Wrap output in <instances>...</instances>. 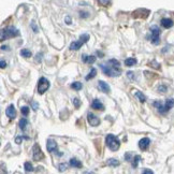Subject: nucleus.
Instances as JSON below:
<instances>
[{
  "mask_svg": "<svg viewBox=\"0 0 174 174\" xmlns=\"http://www.w3.org/2000/svg\"><path fill=\"white\" fill-rule=\"evenodd\" d=\"M109 66L104 65V63H102L100 66L102 71H103V73L106 74V75L110 76V78H116V76H119L122 73V70L121 68H115L113 66H111L110 63H107Z\"/></svg>",
  "mask_w": 174,
  "mask_h": 174,
  "instance_id": "f257e3e1",
  "label": "nucleus"
},
{
  "mask_svg": "<svg viewBox=\"0 0 174 174\" xmlns=\"http://www.w3.org/2000/svg\"><path fill=\"white\" fill-rule=\"evenodd\" d=\"M106 146L109 147L112 152H116V150L119 148V146H121V142H119V140L113 134L106 135Z\"/></svg>",
  "mask_w": 174,
  "mask_h": 174,
  "instance_id": "f03ea898",
  "label": "nucleus"
},
{
  "mask_svg": "<svg viewBox=\"0 0 174 174\" xmlns=\"http://www.w3.org/2000/svg\"><path fill=\"white\" fill-rule=\"evenodd\" d=\"M20 34L19 31V29H16L15 27H7L6 29L1 30V41L9 39V38H14V37H19Z\"/></svg>",
  "mask_w": 174,
  "mask_h": 174,
  "instance_id": "7ed1b4c3",
  "label": "nucleus"
},
{
  "mask_svg": "<svg viewBox=\"0 0 174 174\" xmlns=\"http://www.w3.org/2000/svg\"><path fill=\"white\" fill-rule=\"evenodd\" d=\"M154 106L157 107L158 111H159L160 113H166V112H168L169 110H171L174 106V100L173 99H167V100H166V103L163 104V106L160 101H155Z\"/></svg>",
  "mask_w": 174,
  "mask_h": 174,
  "instance_id": "20e7f679",
  "label": "nucleus"
},
{
  "mask_svg": "<svg viewBox=\"0 0 174 174\" xmlns=\"http://www.w3.org/2000/svg\"><path fill=\"white\" fill-rule=\"evenodd\" d=\"M150 34H152V43L155 45H158L160 43V29L158 26L150 27Z\"/></svg>",
  "mask_w": 174,
  "mask_h": 174,
  "instance_id": "39448f33",
  "label": "nucleus"
},
{
  "mask_svg": "<svg viewBox=\"0 0 174 174\" xmlns=\"http://www.w3.org/2000/svg\"><path fill=\"white\" fill-rule=\"evenodd\" d=\"M48 88H50V82L45 78H41L39 80V83H38V93H39V95H43Z\"/></svg>",
  "mask_w": 174,
  "mask_h": 174,
  "instance_id": "423d86ee",
  "label": "nucleus"
},
{
  "mask_svg": "<svg viewBox=\"0 0 174 174\" xmlns=\"http://www.w3.org/2000/svg\"><path fill=\"white\" fill-rule=\"evenodd\" d=\"M87 121H88V124L93 127H97L100 125V119H99V117H97L96 115L93 113L87 114Z\"/></svg>",
  "mask_w": 174,
  "mask_h": 174,
  "instance_id": "0eeeda50",
  "label": "nucleus"
},
{
  "mask_svg": "<svg viewBox=\"0 0 174 174\" xmlns=\"http://www.w3.org/2000/svg\"><path fill=\"white\" fill-rule=\"evenodd\" d=\"M32 150H34V160L39 161V160L42 159V158H44V155H43L42 150H41V148H40V146L38 144L34 145Z\"/></svg>",
  "mask_w": 174,
  "mask_h": 174,
  "instance_id": "6e6552de",
  "label": "nucleus"
},
{
  "mask_svg": "<svg viewBox=\"0 0 174 174\" xmlns=\"http://www.w3.org/2000/svg\"><path fill=\"white\" fill-rule=\"evenodd\" d=\"M6 115L10 119H14L16 117V111H15L14 104H10L6 110Z\"/></svg>",
  "mask_w": 174,
  "mask_h": 174,
  "instance_id": "1a4fd4ad",
  "label": "nucleus"
},
{
  "mask_svg": "<svg viewBox=\"0 0 174 174\" xmlns=\"http://www.w3.org/2000/svg\"><path fill=\"white\" fill-rule=\"evenodd\" d=\"M150 144V140L148 138H143L139 141V147L142 150H146Z\"/></svg>",
  "mask_w": 174,
  "mask_h": 174,
  "instance_id": "9d476101",
  "label": "nucleus"
},
{
  "mask_svg": "<svg viewBox=\"0 0 174 174\" xmlns=\"http://www.w3.org/2000/svg\"><path fill=\"white\" fill-rule=\"evenodd\" d=\"M46 148H47V150L50 153H54V152H56L57 150V143L55 142L54 140L52 139H48L47 140V144H46Z\"/></svg>",
  "mask_w": 174,
  "mask_h": 174,
  "instance_id": "9b49d317",
  "label": "nucleus"
},
{
  "mask_svg": "<svg viewBox=\"0 0 174 174\" xmlns=\"http://www.w3.org/2000/svg\"><path fill=\"white\" fill-rule=\"evenodd\" d=\"M98 87L101 89V91H103V93H106V94H109L110 90H111L109 84L106 83L104 81H99L98 82Z\"/></svg>",
  "mask_w": 174,
  "mask_h": 174,
  "instance_id": "f8f14e48",
  "label": "nucleus"
},
{
  "mask_svg": "<svg viewBox=\"0 0 174 174\" xmlns=\"http://www.w3.org/2000/svg\"><path fill=\"white\" fill-rule=\"evenodd\" d=\"M91 106H93V109L95 110H99V111H104V106L101 103L100 100H98V99H95L91 102Z\"/></svg>",
  "mask_w": 174,
  "mask_h": 174,
  "instance_id": "ddd939ff",
  "label": "nucleus"
},
{
  "mask_svg": "<svg viewBox=\"0 0 174 174\" xmlns=\"http://www.w3.org/2000/svg\"><path fill=\"white\" fill-rule=\"evenodd\" d=\"M160 23H161V26H162L163 28H167V29H169V28H171L173 26V20L171 19H168V17L162 19Z\"/></svg>",
  "mask_w": 174,
  "mask_h": 174,
  "instance_id": "4468645a",
  "label": "nucleus"
},
{
  "mask_svg": "<svg viewBox=\"0 0 174 174\" xmlns=\"http://www.w3.org/2000/svg\"><path fill=\"white\" fill-rule=\"evenodd\" d=\"M83 44H84V42L81 39L79 40V41H74V42H72L70 44V50L71 51H78V50H80L81 46Z\"/></svg>",
  "mask_w": 174,
  "mask_h": 174,
  "instance_id": "2eb2a0df",
  "label": "nucleus"
},
{
  "mask_svg": "<svg viewBox=\"0 0 174 174\" xmlns=\"http://www.w3.org/2000/svg\"><path fill=\"white\" fill-rule=\"evenodd\" d=\"M82 60L84 61V63H94L95 61H96V56H94V55H83L82 56Z\"/></svg>",
  "mask_w": 174,
  "mask_h": 174,
  "instance_id": "dca6fc26",
  "label": "nucleus"
},
{
  "mask_svg": "<svg viewBox=\"0 0 174 174\" xmlns=\"http://www.w3.org/2000/svg\"><path fill=\"white\" fill-rule=\"evenodd\" d=\"M70 166L71 167H73V168H78V169H80V168H82V162L80 160H78V159H75V158H71L70 159Z\"/></svg>",
  "mask_w": 174,
  "mask_h": 174,
  "instance_id": "f3484780",
  "label": "nucleus"
},
{
  "mask_svg": "<svg viewBox=\"0 0 174 174\" xmlns=\"http://www.w3.org/2000/svg\"><path fill=\"white\" fill-rule=\"evenodd\" d=\"M135 63H137V59H135V58H127V59L125 60V65H126L127 67H133Z\"/></svg>",
  "mask_w": 174,
  "mask_h": 174,
  "instance_id": "a211bd4d",
  "label": "nucleus"
},
{
  "mask_svg": "<svg viewBox=\"0 0 174 174\" xmlns=\"http://www.w3.org/2000/svg\"><path fill=\"white\" fill-rule=\"evenodd\" d=\"M140 160H141V157L139 155H137V156H134L133 158H132V160H131V166H132V168H137L138 167V165H139V162H140Z\"/></svg>",
  "mask_w": 174,
  "mask_h": 174,
  "instance_id": "6ab92c4d",
  "label": "nucleus"
},
{
  "mask_svg": "<svg viewBox=\"0 0 174 174\" xmlns=\"http://www.w3.org/2000/svg\"><path fill=\"white\" fill-rule=\"evenodd\" d=\"M27 125H28V121L26 118H22V119H19V128L22 130H25L26 129V127H27Z\"/></svg>",
  "mask_w": 174,
  "mask_h": 174,
  "instance_id": "aec40b11",
  "label": "nucleus"
},
{
  "mask_svg": "<svg viewBox=\"0 0 174 174\" xmlns=\"http://www.w3.org/2000/svg\"><path fill=\"white\" fill-rule=\"evenodd\" d=\"M106 165L111 166V167H117V166H119V161L114 159V158H111V159H109L106 161Z\"/></svg>",
  "mask_w": 174,
  "mask_h": 174,
  "instance_id": "412c9836",
  "label": "nucleus"
},
{
  "mask_svg": "<svg viewBox=\"0 0 174 174\" xmlns=\"http://www.w3.org/2000/svg\"><path fill=\"white\" fill-rule=\"evenodd\" d=\"M96 74H97V70H96V68H91V70L89 71V73H88V75L86 76V81H89L90 79H94L95 76H96Z\"/></svg>",
  "mask_w": 174,
  "mask_h": 174,
  "instance_id": "4be33fe9",
  "label": "nucleus"
},
{
  "mask_svg": "<svg viewBox=\"0 0 174 174\" xmlns=\"http://www.w3.org/2000/svg\"><path fill=\"white\" fill-rule=\"evenodd\" d=\"M135 97H138V98H139V100L141 101V102H143V103H144L145 101H146V97L144 96V95H143L142 93H141V91H138V90H135Z\"/></svg>",
  "mask_w": 174,
  "mask_h": 174,
  "instance_id": "5701e85b",
  "label": "nucleus"
},
{
  "mask_svg": "<svg viewBox=\"0 0 174 174\" xmlns=\"http://www.w3.org/2000/svg\"><path fill=\"white\" fill-rule=\"evenodd\" d=\"M20 55H22L23 57L29 58V57H31V52H30L29 50H27V48H23V50L20 51Z\"/></svg>",
  "mask_w": 174,
  "mask_h": 174,
  "instance_id": "b1692460",
  "label": "nucleus"
},
{
  "mask_svg": "<svg viewBox=\"0 0 174 174\" xmlns=\"http://www.w3.org/2000/svg\"><path fill=\"white\" fill-rule=\"evenodd\" d=\"M71 88L75 89V90H81L82 89V83H80V82H74V83L71 84Z\"/></svg>",
  "mask_w": 174,
  "mask_h": 174,
  "instance_id": "393cba45",
  "label": "nucleus"
},
{
  "mask_svg": "<svg viewBox=\"0 0 174 174\" xmlns=\"http://www.w3.org/2000/svg\"><path fill=\"white\" fill-rule=\"evenodd\" d=\"M107 63H110V65L113 66V67H115V68H119V66H121L119 61L116 60V59H110L109 61H107Z\"/></svg>",
  "mask_w": 174,
  "mask_h": 174,
  "instance_id": "a878e982",
  "label": "nucleus"
},
{
  "mask_svg": "<svg viewBox=\"0 0 174 174\" xmlns=\"http://www.w3.org/2000/svg\"><path fill=\"white\" fill-rule=\"evenodd\" d=\"M24 167H25V171H26V172H31V171L34 170V168H32V165L30 162H25Z\"/></svg>",
  "mask_w": 174,
  "mask_h": 174,
  "instance_id": "bb28decb",
  "label": "nucleus"
},
{
  "mask_svg": "<svg viewBox=\"0 0 174 174\" xmlns=\"http://www.w3.org/2000/svg\"><path fill=\"white\" fill-rule=\"evenodd\" d=\"M29 111H30V109L28 106H23L22 109H20V112H22V114L24 115V116H27V115L29 114Z\"/></svg>",
  "mask_w": 174,
  "mask_h": 174,
  "instance_id": "cd10ccee",
  "label": "nucleus"
},
{
  "mask_svg": "<svg viewBox=\"0 0 174 174\" xmlns=\"http://www.w3.org/2000/svg\"><path fill=\"white\" fill-rule=\"evenodd\" d=\"M80 39L83 41L84 43H86L87 41L89 40V35H87V34H84V35H80Z\"/></svg>",
  "mask_w": 174,
  "mask_h": 174,
  "instance_id": "c85d7f7f",
  "label": "nucleus"
},
{
  "mask_svg": "<svg viewBox=\"0 0 174 174\" xmlns=\"http://www.w3.org/2000/svg\"><path fill=\"white\" fill-rule=\"evenodd\" d=\"M99 3L101 4V6L103 7H107L110 4V2H111V0H98Z\"/></svg>",
  "mask_w": 174,
  "mask_h": 174,
  "instance_id": "c756f323",
  "label": "nucleus"
},
{
  "mask_svg": "<svg viewBox=\"0 0 174 174\" xmlns=\"http://www.w3.org/2000/svg\"><path fill=\"white\" fill-rule=\"evenodd\" d=\"M67 167H68L67 163H60L59 167H58V168H59V171H60V172H63V171L67 170Z\"/></svg>",
  "mask_w": 174,
  "mask_h": 174,
  "instance_id": "7c9ffc66",
  "label": "nucleus"
},
{
  "mask_svg": "<svg viewBox=\"0 0 174 174\" xmlns=\"http://www.w3.org/2000/svg\"><path fill=\"white\" fill-rule=\"evenodd\" d=\"M73 104H74V106H75V107H80V106H81V101L79 100L78 98H74V99H73Z\"/></svg>",
  "mask_w": 174,
  "mask_h": 174,
  "instance_id": "2f4dec72",
  "label": "nucleus"
},
{
  "mask_svg": "<svg viewBox=\"0 0 174 174\" xmlns=\"http://www.w3.org/2000/svg\"><path fill=\"white\" fill-rule=\"evenodd\" d=\"M158 91H160V93H166V91H167V86L160 85L159 87H158Z\"/></svg>",
  "mask_w": 174,
  "mask_h": 174,
  "instance_id": "473e14b6",
  "label": "nucleus"
},
{
  "mask_svg": "<svg viewBox=\"0 0 174 174\" xmlns=\"http://www.w3.org/2000/svg\"><path fill=\"white\" fill-rule=\"evenodd\" d=\"M132 155H131V153H126L125 154V159H126L127 161H131L132 160Z\"/></svg>",
  "mask_w": 174,
  "mask_h": 174,
  "instance_id": "72a5a7b5",
  "label": "nucleus"
},
{
  "mask_svg": "<svg viewBox=\"0 0 174 174\" xmlns=\"http://www.w3.org/2000/svg\"><path fill=\"white\" fill-rule=\"evenodd\" d=\"M41 60H42V54H37V56H35V61H37V63H40Z\"/></svg>",
  "mask_w": 174,
  "mask_h": 174,
  "instance_id": "f704fd0d",
  "label": "nucleus"
},
{
  "mask_svg": "<svg viewBox=\"0 0 174 174\" xmlns=\"http://www.w3.org/2000/svg\"><path fill=\"white\" fill-rule=\"evenodd\" d=\"M80 16L81 17H88L89 14L86 13V12H80Z\"/></svg>",
  "mask_w": 174,
  "mask_h": 174,
  "instance_id": "c9c22d12",
  "label": "nucleus"
},
{
  "mask_svg": "<svg viewBox=\"0 0 174 174\" xmlns=\"http://www.w3.org/2000/svg\"><path fill=\"white\" fill-rule=\"evenodd\" d=\"M143 173H144V174H153L154 172H153L152 170H148V169H145V170H143Z\"/></svg>",
  "mask_w": 174,
  "mask_h": 174,
  "instance_id": "e433bc0d",
  "label": "nucleus"
},
{
  "mask_svg": "<svg viewBox=\"0 0 174 174\" xmlns=\"http://www.w3.org/2000/svg\"><path fill=\"white\" fill-rule=\"evenodd\" d=\"M127 75L129 79H133V72H131V71H129V72L127 73Z\"/></svg>",
  "mask_w": 174,
  "mask_h": 174,
  "instance_id": "4c0bfd02",
  "label": "nucleus"
},
{
  "mask_svg": "<svg viewBox=\"0 0 174 174\" xmlns=\"http://www.w3.org/2000/svg\"><path fill=\"white\" fill-rule=\"evenodd\" d=\"M7 67V63L4 60H1V69H4Z\"/></svg>",
  "mask_w": 174,
  "mask_h": 174,
  "instance_id": "58836bf2",
  "label": "nucleus"
},
{
  "mask_svg": "<svg viewBox=\"0 0 174 174\" xmlns=\"http://www.w3.org/2000/svg\"><path fill=\"white\" fill-rule=\"evenodd\" d=\"M66 23H67L68 25L71 24V19H70V16H67V17H66Z\"/></svg>",
  "mask_w": 174,
  "mask_h": 174,
  "instance_id": "ea45409f",
  "label": "nucleus"
},
{
  "mask_svg": "<svg viewBox=\"0 0 174 174\" xmlns=\"http://www.w3.org/2000/svg\"><path fill=\"white\" fill-rule=\"evenodd\" d=\"M32 106H34V110H35V111H37V110H38V103H35V102H32Z\"/></svg>",
  "mask_w": 174,
  "mask_h": 174,
  "instance_id": "a19ab883",
  "label": "nucleus"
},
{
  "mask_svg": "<svg viewBox=\"0 0 174 174\" xmlns=\"http://www.w3.org/2000/svg\"><path fill=\"white\" fill-rule=\"evenodd\" d=\"M31 26H32V28H34V30H35V32H38V28H37V26L34 24V23H31Z\"/></svg>",
  "mask_w": 174,
  "mask_h": 174,
  "instance_id": "79ce46f5",
  "label": "nucleus"
},
{
  "mask_svg": "<svg viewBox=\"0 0 174 174\" xmlns=\"http://www.w3.org/2000/svg\"><path fill=\"white\" fill-rule=\"evenodd\" d=\"M1 50H2V51H4V50H9V47H8V46H4V45H2V46H1Z\"/></svg>",
  "mask_w": 174,
  "mask_h": 174,
  "instance_id": "37998d69",
  "label": "nucleus"
}]
</instances>
